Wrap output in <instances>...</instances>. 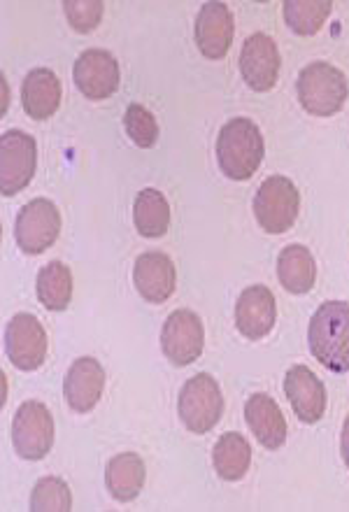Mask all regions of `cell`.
<instances>
[{
    "mask_svg": "<svg viewBox=\"0 0 349 512\" xmlns=\"http://www.w3.org/2000/svg\"><path fill=\"white\" fill-rule=\"evenodd\" d=\"M145 478V461H142L140 454L135 452L117 454V457L108 464V471H105L108 492L112 494V499L119 503H131L138 499L142 487H145Z\"/></svg>",
    "mask_w": 349,
    "mask_h": 512,
    "instance_id": "cell-20",
    "label": "cell"
},
{
    "mask_svg": "<svg viewBox=\"0 0 349 512\" xmlns=\"http://www.w3.org/2000/svg\"><path fill=\"white\" fill-rule=\"evenodd\" d=\"M61 233V212L47 198H35L19 210L14 222V240L24 254L38 256L56 243Z\"/></svg>",
    "mask_w": 349,
    "mask_h": 512,
    "instance_id": "cell-7",
    "label": "cell"
},
{
    "mask_svg": "<svg viewBox=\"0 0 349 512\" xmlns=\"http://www.w3.org/2000/svg\"><path fill=\"white\" fill-rule=\"evenodd\" d=\"M135 231L142 238H161L170 226V205L159 189H142L133 203Z\"/></svg>",
    "mask_w": 349,
    "mask_h": 512,
    "instance_id": "cell-23",
    "label": "cell"
},
{
    "mask_svg": "<svg viewBox=\"0 0 349 512\" xmlns=\"http://www.w3.org/2000/svg\"><path fill=\"white\" fill-rule=\"evenodd\" d=\"M105 389V371L94 357L77 359L68 368L66 380H63V396L70 410L91 412L101 401Z\"/></svg>",
    "mask_w": 349,
    "mask_h": 512,
    "instance_id": "cell-17",
    "label": "cell"
},
{
    "mask_svg": "<svg viewBox=\"0 0 349 512\" xmlns=\"http://www.w3.org/2000/svg\"><path fill=\"white\" fill-rule=\"evenodd\" d=\"M235 19L224 3H205L196 19V45L205 59L219 61L229 54Z\"/></svg>",
    "mask_w": 349,
    "mask_h": 512,
    "instance_id": "cell-15",
    "label": "cell"
},
{
    "mask_svg": "<svg viewBox=\"0 0 349 512\" xmlns=\"http://www.w3.org/2000/svg\"><path fill=\"white\" fill-rule=\"evenodd\" d=\"M308 343L315 359L333 373L349 371V303L326 301L310 319Z\"/></svg>",
    "mask_w": 349,
    "mask_h": 512,
    "instance_id": "cell-1",
    "label": "cell"
},
{
    "mask_svg": "<svg viewBox=\"0 0 349 512\" xmlns=\"http://www.w3.org/2000/svg\"><path fill=\"white\" fill-rule=\"evenodd\" d=\"M14 452L26 461L45 459L54 445V419L45 403L26 401L12 419Z\"/></svg>",
    "mask_w": 349,
    "mask_h": 512,
    "instance_id": "cell-6",
    "label": "cell"
},
{
    "mask_svg": "<svg viewBox=\"0 0 349 512\" xmlns=\"http://www.w3.org/2000/svg\"><path fill=\"white\" fill-rule=\"evenodd\" d=\"M282 10L284 21L296 35H315L329 19L333 5L329 0H287Z\"/></svg>",
    "mask_w": 349,
    "mask_h": 512,
    "instance_id": "cell-25",
    "label": "cell"
},
{
    "mask_svg": "<svg viewBox=\"0 0 349 512\" xmlns=\"http://www.w3.org/2000/svg\"><path fill=\"white\" fill-rule=\"evenodd\" d=\"M284 394L303 424H317L326 412V389L310 368L294 366L284 378Z\"/></svg>",
    "mask_w": 349,
    "mask_h": 512,
    "instance_id": "cell-16",
    "label": "cell"
},
{
    "mask_svg": "<svg viewBox=\"0 0 349 512\" xmlns=\"http://www.w3.org/2000/svg\"><path fill=\"white\" fill-rule=\"evenodd\" d=\"M63 12H66L70 28H75L77 33H91L101 24L105 5L101 0H66Z\"/></svg>",
    "mask_w": 349,
    "mask_h": 512,
    "instance_id": "cell-28",
    "label": "cell"
},
{
    "mask_svg": "<svg viewBox=\"0 0 349 512\" xmlns=\"http://www.w3.org/2000/svg\"><path fill=\"white\" fill-rule=\"evenodd\" d=\"M252 464V447L240 433H224L212 450V466L226 482H238L247 475Z\"/></svg>",
    "mask_w": 349,
    "mask_h": 512,
    "instance_id": "cell-22",
    "label": "cell"
},
{
    "mask_svg": "<svg viewBox=\"0 0 349 512\" xmlns=\"http://www.w3.org/2000/svg\"><path fill=\"white\" fill-rule=\"evenodd\" d=\"M5 352L19 371H38L47 359V333L38 317L21 312L7 322Z\"/></svg>",
    "mask_w": 349,
    "mask_h": 512,
    "instance_id": "cell-9",
    "label": "cell"
},
{
    "mask_svg": "<svg viewBox=\"0 0 349 512\" xmlns=\"http://www.w3.org/2000/svg\"><path fill=\"white\" fill-rule=\"evenodd\" d=\"M21 105L35 122H45L56 115L61 105V80L47 68L31 70L21 84Z\"/></svg>",
    "mask_w": 349,
    "mask_h": 512,
    "instance_id": "cell-19",
    "label": "cell"
},
{
    "mask_svg": "<svg viewBox=\"0 0 349 512\" xmlns=\"http://www.w3.org/2000/svg\"><path fill=\"white\" fill-rule=\"evenodd\" d=\"M70 508H73V494H70V487L61 478H42L33 487V512H68Z\"/></svg>",
    "mask_w": 349,
    "mask_h": 512,
    "instance_id": "cell-26",
    "label": "cell"
},
{
    "mask_svg": "<svg viewBox=\"0 0 349 512\" xmlns=\"http://www.w3.org/2000/svg\"><path fill=\"white\" fill-rule=\"evenodd\" d=\"M296 91L305 112L315 117L338 115L349 94L345 75L324 61H315L301 70Z\"/></svg>",
    "mask_w": 349,
    "mask_h": 512,
    "instance_id": "cell-3",
    "label": "cell"
},
{
    "mask_svg": "<svg viewBox=\"0 0 349 512\" xmlns=\"http://www.w3.org/2000/svg\"><path fill=\"white\" fill-rule=\"evenodd\" d=\"M277 319L275 294L263 284L247 287L235 305V326L247 340H261L273 331Z\"/></svg>",
    "mask_w": 349,
    "mask_h": 512,
    "instance_id": "cell-13",
    "label": "cell"
},
{
    "mask_svg": "<svg viewBox=\"0 0 349 512\" xmlns=\"http://www.w3.org/2000/svg\"><path fill=\"white\" fill-rule=\"evenodd\" d=\"M73 77L82 96H87L89 101H105V98L117 94L121 73L117 59L110 52L89 49L75 61Z\"/></svg>",
    "mask_w": 349,
    "mask_h": 512,
    "instance_id": "cell-11",
    "label": "cell"
},
{
    "mask_svg": "<svg viewBox=\"0 0 349 512\" xmlns=\"http://www.w3.org/2000/svg\"><path fill=\"white\" fill-rule=\"evenodd\" d=\"M205 331L196 312L175 310L161 331V350L173 366H189L203 354Z\"/></svg>",
    "mask_w": 349,
    "mask_h": 512,
    "instance_id": "cell-10",
    "label": "cell"
},
{
    "mask_svg": "<svg viewBox=\"0 0 349 512\" xmlns=\"http://www.w3.org/2000/svg\"><path fill=\"white\" fill-rule=\"evenodd\" d=\"M38 298L47 310L63 312L73 298V273L63 261H52L38 273Z\"/></svg>",
    "mask_w": 349,
    "mask_h": 512,
    "instance_id": "cell-24",
    "label": "cell"
},
{
    "mask_svg": "<svg viewBox=\"0 0 349 512\" xmlns=\"http://www.w3.org/2000/svg\"><path fill=\"white\" fill-rule=\"evenodd\" d=\"M340 452H343V459L349 468V415L345 419V426H343V436H340Z\"/></svg>",
    "mask_w": 349,
    "mask_h": 512,
    "instance_id": "cell-29",
    "label": "cell"
},
{
    "mask_svg": "<svg viewBox=\"0 0 349 512\" xmlns=\"http://www.w3.org/2000/svg\"><path fill=\"white\" fill-rule=\"evenodd\" d=\"M35 149L33 135L24 131H5L0 135V191L3 196H14L31 184L35 175Z\"/></svg>",
    "mask_w": 349,
    "mask_h": 512,
    "instance_id": "cell-8",
    "label": "cell"
},
{
    "mask_svg": "<svg viewBox=\"0 0 349 512\" xmlns=\"http://www.w3.org/2000/svg\"><path fill=\"white\" fill-rule=\"evenodd\" d=\"M124 128L128 138H131L140 149H152L156 145V140H159V124H156V117L138 103L126 108Z\"/></svg>",
    "mask_w": 349,
    "mask_h": 512,
    "instance_id": "cell-27",
    "label": "cell"
},
{
    "mask_svg": "<svg viewBox=\"0 0 349 512\" xmlns=\"http://www.w3.org/2000/svg\"><path fill=\"white\" fill-rule=\"evenodd\" d=\"M301 210V194L296 184L284 175H270L254 198L256 222L266 233H287Z\"/></svg>",
    "mask_w": 349,
    "mask_h": 512,
    "instance_id": "cell-4",
    "label": "cell"
},
{
    "mask_svg": "<svg viewBox=\"0 0 349 512\" xmlns=\"http://www.w3.org/2000/svg\"><path fill=\"white\" fill-rule=\"evenodd\" d=\"M245 419L249 431L268 450H280L287 440V419L273 396L254 394L245 405Z\"/></svg>",
    "mask_w": 349,
    "mask_h": 512,
    "instance_id": "cell-18",
    "label": "cell"
},
{
    "mask_svg": "<svg viewBox=\"0 0 349 512\" xmlns=\"http://www.w3.org/2000/svg\"><path fill=\"white\" fill-rule=\"evenodd\" d=\"M280 52H277L275 40L266 33L249 35L240 52V73L249 89L270 91L280 77Z\"/></svg>",
    "mask_w": 349,
    "mask_h": 512,
    "instance_id": "cell-12",
    "label": "cell"
},
{
    "mask_svg": "<svg viewBox=\"0 0 349 512\" xmlns=\"http://www.w3.org/2000/svg\"><path fill=\"white\" fill-rule=\"evenodd\" d=\"M182 424L191 433H208L219 424L224 415V396L217 380L208 373L196 375L180 391L177 398Z\"/></svg>",
    "mask_w": 349,
    "mask_h": 512,
    "instance_id": "cell-5",
    "label": "cell"
},
{
    "mask_svg": "<svg viewBox=\"0 0 349 512\" xmlns=\"http://www.w3.org/2000/svg\"><path fill=\"white\" fill-rule=\"evenodd\" d=\"M277 277L289 294L303 296L315 287V256L305 245H289L277 256Z\"/></svg>",
    "mask_w": 349,
    "mask_h": 512,
    "instance_id": "cell-21",
    "label": "cell"
},
{
    "mask_svg": "<svg viewBox=\"0 0 349 512\" xmlns=\"http://www.w3.org/2000/svg\"><path fill=\"white\" fill-rule=\"evenodd\" d=\"M133 282L145 301L154 305L166 303L177 287V270L173 259L163 252H147L138 256L133 268Z\"/></svg>",
    "mask_w": 349,
    "mask_h": 512,
    "instance_id": "cell-14",
    "label": "cell"
},
{
    "mask_svg": "<svg viewBox=\"0 0 349 512\" xmlns=\"http://www.w3.org/2000/svg\"><path fill=\"white\" fill-rule=\"evenodd\" d=\"M263 154L266 142L252 119L235 117L222 126L217 138V161L229 180H249L261 168Z\"/></svg>",
    "mask_w": 349,
    "mask_h": 512,
    "instance_id": "cell-2",
    "label": "cell"
}]
</instances>
